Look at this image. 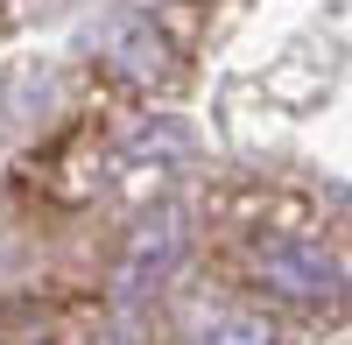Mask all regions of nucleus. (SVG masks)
<instances>
[{
    "label": "nucleus",
    "mask_w": 352,
    "mask_h": 345,
    "mask_svg": "<svg viewBox=\"0 0 352 345\" xmlns=\"http://www.w3.org/2000/svg\"><path fill=\"white\" fill-rule=\"evenodd\" d=\"M99 49H106V64H120L127 78H141V85H155V78H169V64H176V56H169V43L155 36V21H113L106 28V36H99Z\"/></svg>",
    "instance_id": "obj_4"
},
{
    "label": "nucleus",
    "mask_w": 352,
    "mask_h": 345,
    "mask_svg": "<svg viewBox=\"0 0 352 345\" xmlns=\"http://www.w3.org/2000/svg\"><path fill=\"white\" fill-rule=\"evenodd\" d=\"M247 268H254V282H261L268 296L303 303V310H324V303L345 296V261H338L324 240H303V233H268V240H254Z\"/></svg>",
    "instance_id": "obj_1"
},
{
    "label": "nucleus",
    "mask_w": 352,
    "mask_h": 345,
    "mask_svg": "<svg viewBox=\"0 0 352 345\" xmlns=\"http://www.w3.org/2000/svg\"><path fill=\"white\" fill-rule=\"evenodd\" d=\"M184 338L190 345H275V324L261 310H240V303H190Z\"/></svg>",
    "instance_id": "obj_3"
},
{
    "label": "nucleus",
    "mask_w": 352,
    "mask_h": 345,
    "mask_svg": "<svg viewBox=\"0 0 352 345\" xmlns=\"http://www.w3.org/2000/svg\"><path fill=\"white\" fill-rule=\"evenodd\" d=\"M176 261H184V219H176V212H155V219L134 233L127 261H120V289L141 296V289H148V282H162Z\"/></svg>",
    "instance_id": "obj_2"
}]
</instances>
